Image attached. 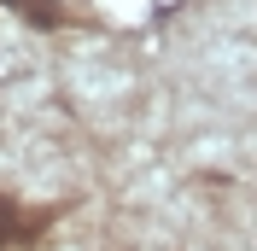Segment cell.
Segmentation results:
<instances>
[{"label":"cell","instance_id":"obj_1","mask_svg":"<svg viewBox=\"0 0 257 251\" xmlns=\"http://www.w3.org/2000/svg\"><path fill=\"white\" fill-rule=\"evenodd\" d=\"M53 228V210H35V204H18L0 193V251L6 245H35V239Z\"/></svg>","mask_w":257,"mask_h":251},{"label":"cell","instance_id":"obj_2","mask_svg":"<svg viewBox=\"0 0 257 251\" xmlns=\"http://www.w3.org/2000/svg\"><path fill=\"white\" fill-rule=\"evenodd\" d=\"M6 6H12V12H24L30 18V24H41V30H53V24H59V6H41V0H6Z\"/></svg>","mask_w":257,"mask_h":251}]
</instances>
